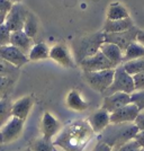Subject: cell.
Wrapping results in <instances>:
<instances>
[{
    "label": "cell",
    "mask_w": 144,
    "mask_h": 151,
    "mask_svg": "<svg viewBox=\"0 0 144 151\" xmlns=\"http://www.w3.org/2000/svg\"><path fill=\"white\" fill-rule=\"evenodd\" d=\"M133 140L140 145L141 149H144V131H138V134L135 135V138Z\"/></svg>",
    "instance_id": "8d00e7d4"
},
{
    "label": "cell",
    "mask_w": 144,
    "mask_h": 151,
    "mask_svg": "<svg viewBox=\"0 0 144 151\" xmlns=\"http://www.w3.org/2000/svg\"><path fill=\"white\" fill-rule=\"evenodd\" d=\"M140 150H141L140 145H138L134 140H132L130 142L125 143L124 145L119 147L118 149H115V150H113V151H140Z\"/></svg>",
    "instance_id": "1f68e13d"
},
{
    "label": "cell",
    "mask_w": 144,
    "mask_h": 151,
    "mask_svg": "<svg viewBox=\"0 0 144 151\" xmlns=\"http://www.w3.org/2000/svg\"><path fill=\"white\" fill-rule=\"evenodd\" d=\"M65 105L69 109L75 112H85L89 108V103L77 89H72L68 93L65 97Z\"/></svg>",
    "instance_id": "e0dca14e"
},
{
    "label": "cell",
    "mask_w": 144,
    "mask_h": 151,
    "mask_svg": "<svg viewBox=\"0 0 144 151\" xmlns=\"http://www.w3.org/2000/svg\"><path fill=\"white\" fill-rule=\"evenodd\" d=\"M131 103L135 104L140 112L144 111V89L143 90H136L131 94Z\"/></svg>",
    "instance_id": "f546056e"
},
{
    "label": "cell",
    "mask_w": 144,
    "mask_h": 151,
    "mask_svg": "<svg viewBox=\"0 0 144 151\" xmlns=\"http://www.w3.org/2000/svg\"><path fill=\"white\" fill-rule=\"evenodd\" d=\"M136 42L144 46V31H140L138 29V35H136Z\"/></svg>",
    "instance_id": "74e56055"
},
{
    "label": "cell",
    "mask_w": 144,
    "mask_h": 151,
    "mask_svg": "<svg viewBox=\"0 0 144 151\" xmlns=\"http://www.w3.org/2000/svg\"><path fill=\"white\" fill-rule=\"evenodd\" d=\"M78 65L81 68L82 72H96L101 70L115 69V67L107 60V58L100 51L91 57L83 59Z\"/></svg>",
    "instance_id": "30bf717a"
},
{
    "label": "cell",
    "mask_w": 144,
    "mask_h": 151,
    "mask_svg": "<svg viewBox=\"0 0 144 151\" xmlns=\"http://www.w3.org/2000/svg\"><path fill=\"white\" fill-rule=\"evenodd\" d=\"M143 112H144V111H143Z\"/></svg>",
    "instance_id": "ee69618b"
},
{
    "label": "cell",
    "mask_w": 144,
    "mask_h": 151,
    "mask_svg": "<svg viewBox=\"0 0 144 151\" xmlns=\"http://www.w3.org/2000/svg\"><path fill=\"white\" fill-rule=\"evenodd\" d=\"M101 53L107 58V60L113 64L114 67H118L123 64V51L119 49L117 45L104 42L99 49Z\"/></svg>",
    "instance_id": "ac0fdd59"
},
{
    "label": "cell",
    "mask_w": 144,
    "mask_h": 151,
    "mask_svg": "<svg viewBox=\"0 0 144 151\" xmlns=\"http://www.w3.org/2000/svg\"><path fill=\"white\" fill-rule=\"evenodd\" d=\"M0 145H2V140H1V134H0Z\"/></svg>",
    "instance_id": "b9f144b4"
},
{
    "label": "cell",
    "mask_w": 144,
    "mask_h": 151,
    "mask_svg": "<svg viewBox=\"0 0 144 151\" xmlns=\"http://www.w3.org/2000/svg\"><path fill=\"white\" fill-rule=\"evenodd\" d=\"M138 29L134 26L133 28L122 33H104V41L107 43L117 45L120 50L124 51L127 49V46L132 44L133 42H136V35Z\"/></svg>",
    "instance_id": "9c48e42d"
},
{
    "label": "cell",
    "mask_w": 144,
    "mask_h": 151,
    "mask_svg": "<svg viewBox=\"0 0 144 151\" xmlns=\"http://www.w3.org/2000/svg\"><path fill=\"white\" fill-rule=\"evenodd\" d=\"M134 124L138 126V131H144V112H141L138 114Z\"/></svg>",
    "instance_id": "d590c367"
},
{
    "label": "cell",
    "mask_w": 144,
    "mask_h": 151,
    "mask_svg": "<svg viewBox=\"0 0 144 151\" xmlns=\"http://www.w3.org/2000/svg\"><path fill=\"white\" fill-rule=\"evenodd\" d=\"M10 45L17 47L19 51L27 55L34 45V41L33 38L27 36L24 31H17L13 32L10 35Z\"/></svg>",
    "instance_id": "d6986e66"
},
{
    "label": "cell",
    "mask_w": 144,
    "mask_h": 151,
    "mask_svg": "<svg viewBox=\"0 0 144 151\" xmlns=\"http://www.w3.org/2000/svg\"><path fill=\"white\" fill-rule=\"evenodd\" d=\"M104 32H97L82 37L75 38L72 42V55L75 58L77 65L83 59L89 58L99 52L101 44L104 43Z\"/></svg>",
    "instance_id": "3957f363"
},
{
    "label": "cell",
    "mask_w": 144,
    "mask_h": 151,
    "mask_svg": "<svg viewBox=\"0 0 144 151\" xmlns=\"http://www.w3.org/2000/svg\"><path fill=\"white\" fill-rule=\"evenodd\" d=\"M114 73H115V69H107L96 71V72H82V77L85 81L95 91L104 94L113 82Z\"/></svg>",
    "instance_id": "5b68a950"
},
{
    "label": "cell",
    "mask_w": 144,
    "mask_h": 151,
    "mask_svg": "<svg viewBox=\"0 0 144 151\" xmlns=\"http://www.w3.org/2000/svg\"><path fill=\"white\" fill-rule=\"evenodd\" d=\"M5 18H6V14H1V13H0V25L5 24Z\"/></svg>",
    "instance_id": "f35d334b"
},
{
    "label": "cell",
    "mask_w": 144,
    "mask_h": 151,
    "mask_svg": "<svg viewBox=\"0 0 144 151\" xmlns=\"http://www.w3.org/2000/svg\"><path fill=\"white\" fill-rule=\"evenodd\" d=\"M0 77H9L17 80L19 77V69L0 59Z\"/></svg>",
    "instance_id": "f1b7e54d"
},
{
    "label": "cell",
    "mask_w": 144,
    "mask_h": 151,
    "mask_svg": "<svg viewBox=\"0 0 144 151\" xmlns=\"http://www.w3.org/2000/svg\"><path fill=\"white\" fill-rule=\"evenodd\" d=\"M16 79L9 77H0V99L10 97V93L13 91Z\"/></svg>",
    "instance_id": "83f0119b"
},
{
    "label": "cell",
    "mask_w": 144,
    "mask_h": 151,
    "mask_svg": "<svg viewBox=\"0 0 144 151\" xmlns=\"http://www.w3.org/2000/svg\"><path fill=\"white\" fill-rule=\"evenodd\" d=\"M62 124L55 116H53L50 112H45L41 120V132L42 137L46 140L53 141L55 137L62 130Z\"/></svg>",
    "instance_id": "7c38bea8"
},
{
    "label": "cell",
    "mask_w": 144,
    "mask_h": 151,
    "mask_svg": "<svg viewBox=\"0 0 144 151\" xmlns=\"http://www.w3.org/2000/svg\"><path fill=\"white\" fill-rule=\"evenodd\" d=\"M24 123L25 121L11 116V119L0 129L2 145H9V143L15 142L16 140H18L20 135L23 134Z\"/></svg>",
    "instance_id": "52a82bcc"
},
{
    "label": "cell",
    "mask_w": 144,
    "mask_h": 151,
    "mask_svg": "<svg viewBox=\"0 0 144 151\" xmlns=\"http://www.w3.org/2000/svg\"><path fill=\"white\" fill-rule=\"evenodd\" d=\"M138 129L134 123L109 124L101 133L98 134V141L108 145L113 150L132 141L138 134Z\"/></svg>",
    "instance_id": "7a4b0ae2"
},
{
    "label": "cell",
    "mask_w": 144,
    "mask_h": 151,
    "mask_svg": "<svg viewBox=\"0 0 144 151\" xmlns=\"http://www.w3.org/2000/svg\"><path fill=\"white\" fill-rule=\"evenodd\" d=\"M0 59L14 65L17 69L25 65L27 62H29L26 54H24L21 51H19L17 47L10 44L0 46Z\"/></svg>",
    "instance_id": "8fae6325"
},
{
    "label": "cell",
    "mask_w": 144,
    "mask_h": 151,
    "mask_svg": "<svg viewBox=\"0 0 144 151\" xmlns=\"http://www.w3.org/2000/svg\"><path fill=\"white\" fill-rule=\"evenodd\" d=\"M130 17L131 16H130L128 10L126 9V7L118 1L112 2L107 8L106 20H119V19L130 18Z\"/></svg>",
    "instance_id": "44dd1931"
},
{
    "label": "cell",
    "mask_w": 144,
    "mask_h": 151,
    "mask_svg": "<svg viewBox=\"0 0 144 151\" xmlns=\"http://www.w3.org/2000/svg\"><path fill=\"white\" fill-rule=\"evenodd\" d=\"M54 151H62V150H61V149H59V148H57V147H55V148H54Z\"/></svg>",
    "instance_id": "ab89813d"
},
{
    "label": "cell",
    "mask_w": 144,
    "mask_h": 151,
    "mask_svg": "<svg viewBox=\"0 0 144 151\" xmlns=\"http://www.w3.org/2000/svg\"><path fill=\"white\" fill-rule=\"evenodd\" d=\"M131 104V95L125 93H115V94L104 96L101 108H104L109 114L114 113L122 107Z\"/></svg>",
    "instance_id": "5bb4252c"
},
{
    "label": "cell",
    "mask_w": 144,
    "mask_h": 151,
    "mask_svg": "<svg viewBox=\"0 0 144 151\" xmlns=\"http://www.w3.org/2000/svg\"><path fill=\"white\" fill-rule=\"evenodd\" d=\"M134 27V23L132 18L126 19H119V20H106L104 27H102V32L104 33H122V32H126Z\"/></svg>",
    "instance_id": "ffe728a7"
},
{
    "label": "cell",
    "mask_w": 144,
    "mask_h": 151,
    "mask_svg": "<svg viewBox=\"0 0 144 151\" xmlns=\"http://www.w3.org/2000/svg\"><path fill=\"white\" fill-rule=\"evenodd\" d=\"M94 135L87 120H75L63 126L53 143L62 151H83Z\"/></svg>",
    "instance_id": "6da1fadb"
},
{
    "label": "cell",
    "mask_w": 144,
    "mask_h": 151,
    "mask_svg": "<svg viewBox=\"0 0 144 151\" xmlns=\"http://www.w3.org/2000/svg\"><path fill=\"white\" fill-rule=\"evenodd\" d=\"M28 148L32 151H54L55 147H54L53 141L46 140L42 137V138L33 140L28 145Z\"/></svg>",
    "instance_id": "4316f807"
},
{
    "label": "cell",
    "mask_w": 144,
    "mask_h": 151,
    "mask_svg": "<svg viewBox=\"0 0 144 151\" xmlns=\"http://www.w3.org/2000/svg\"><path fill=\"white\" fill-rule=\"evenodd\" d=\"M141 113L135 104H128L126 106L119 108L110 114V123L120 124V123H134L138 115Z\"/></svg>",
    "instance_id": "4fadbf2b"
},
{
    "label": "cell",
    "mask_w": 144,
    "mask_h": 151,
    "mask_svg": "<svg viewBox=\"0 0 144 151\" xmlns=\"http://www.w3.org/2000/svg\"><path fill=\"white\" fill-rule=\"evenodd\" d=\"M34 104H35V101H34L33 96L31 95L23 96L21 98L17 99L16 101H13L11 116L17 117L19 120L26 121L34 107Z\"/></svg>",
    "instance_id": "9a60e30c"
},
{
    "label": "cell",
    "mask_w": 144,
    "mask_h": 151,
    "mask_svg": "<svg viewBox=\"0 0 144 151\" xmlns=\"http://www.w3.org/2000/svg\"><path fill=\"white\" fill-rule=\"evenodd\" d=\"M141 58H144V46L138 42H133L123 53V63Z\"/></svg>",
    "instance_id": "603a6c76"
},
{
    "label": "cell",
    "mask_w": 144,
    "mask_h": 151,
    "mask_svg": "<svg viewBox=\"0 0 144 151\" xmlns=\"http://www.w3.org/2000/svg\"><path fill=\"white\" fill-rule=\"evenodd\" d=\"M87 122L92 132L95 134H99L110 124V114L104 108H99L88 116Z\"/></svg>",
    "instance_id": "2e32d148"
},
{
    "label": "cell",
    "mask_w": 144,
    "mask_h": 151,
    "mask_svg": "<svg viewBox=\"0 0 144 151\" xmlns=\"http://www.w3.org/2000/svg\"><path fill=\"white\" fill-rule=\"evenodd\" d=\"M91 151H113V149L108 145H106V143L98 141V142L95 145L94 148L91 149Z\"/></svg>",
    "instance_id": "e575fe53"
},
{
    "label": "cell",
    "mask_w": 144,
    "mask_h": 151,
    "mask_svg": "<svg viewBox=\"0 0 144 151\" xmlns=\"http://www.w3.org/2000/svg\"><path fill=\"white\" fill-rule=\"evenodd\" d=\"M135 91V86H134V80L131 75H128L120 64L115 68V73H114V79L109 88L104 93V96L115 94V93H125V94L131 95Z\"/></svg>",
    "instance_id": "277c9868"
},
{
    "label": "cell",
    "mask_w": 144,
    "mask_h": 151,
    "mask_svg": "<svg viewBox=\"0 0 144 151\" xmlns=\"http://www.w3.org/2000/svg\"><path fill=\"white\" fill-rule=\"evenodd\" d=\"M28 14H29V10L21 2L16 1V2H14L9 13L6 15L5 25L11 33L17 31H23V27H24V24H25Z\"/></svg>",
    "instance_id": "8992f818"
},
{
    "label": "cell",
    "mask_w": 144,
    "mask_h": 151,
    "mask_svg": "<svg viewBox=\"0 0 144 151\" xmlns=\"http://www.w3.org/2000/svg\"><path fill=\"white\" fill-rule=\"evenodd\" d=\"M14 5L13 0H0V13L8 14Z\"/></svg>",
    "instance_id": "836d02e7"
},
{
    "label": "cell",
    "mask_w": 144,
    "mask_h": 151,
    "mask_svg": "<svg viewBox=\"0 0 144 151\" xmlns=\"http://www.w3.org/2000/svg\"><path fill=\"white\" fill-rule=\"evenodd\" d=\"M11 107L13 101L10 97L0 99V129L11 119Z\"/></svg>",
    "instance_id": "cb8c5ba5"
},
{
    "label": "cell",
    "mask_w": 144,
    "mask_h": 151,
    "mask_svg": "<svg viewBox=\"0 0 144 151\" xmlns=\"http://www.w3.org/2000/svg\"><path fill=\"white\" fill-rule=\"evenodd\" d=\"M23 151H32L31 149H29V148H26L25 150H23Z\"/></svg>",
    "instance_id": "60d3db41"
},
{
    "label": "cell",
    "mask_w": 144,
    "mask_h": 151,
    "mask_svg": "<svg viewBox=\"0 0 144 151\" xmlns=\"http://www.w3.org/2000/svg\"><path fill=\"white\" fill-rule=\"evenodd\" d=\"M10 35H11V32L7 28L5 24L0 25V46L10 44Z\"/></svg>",
    "instance_id": "4dcf8cb0"
},
{
    "label": "cell",
    "mask_w": 144,
    "mask_h": 151,
    "mask_svg": "<svg viewBox=\"0 0 144 151\" xmlns=\"http://www.w3.org/2000/svg\"><path fill=\"white\" fill-rule=\"evenodd\" d=\"M140 151H144V149H141V150H140Z\"/></svg>",
    "instance_id": "7bdbcfd3"
},
{
    "label": "cell",
    "mask_w": 144,
    "mask_h": 151,
    "mask_svg": "<svg viewBox=\"0 0 144 151\" xmlns=\"http://www.w3.org/2000/svg\"><path fill=\"white\" fill-rule=\"evenodd\" d=\"M23 31L25 32V34L27 36H29L31 38H34L38 33V20L36 18V16L34 14H32L29 12L26 22L23 27Z\"/></svg>",
    "instance_id": "d4e9b609"
},
{
    "label": "cell",
    "mask_w": 144,
    "mask_h": 151,
    "mask_svg": "<svg viewBox=\"0 0 144 151\" xmlns=\"http://www.w3.org/2000/svg\"><path fill=\"white\" fill-rule=\"evenodd\" d=\"M50 59H52L54 62H57L63 68L71 69L77 67L72 52L63 43H57L50 47Z\"/></svg>",
    "instance_id": "ba28073f"
},
{
    "label": "cell",
    "mask_w": 144,
    "mask_h": 151,
    "mask_svg": "<svg viewBox=\"0 0 144 151\" xmlns=\"http://www.w3.org/2000/svg\"><path fill=\"white\" fill-rule=\"evenodd\" d=\"M134 80V86H135V91L136 90H143L144 89V71L138 73V75L133 76Z\"/></svg>",
    "instance_id": "d6a6232c"
},
{
    "label": "cell",
    "mask_w": 144,
    "mask_h": 151,
    "mask_svg": "<svg viewBox=\"0 0 144 151\" xmlns=\"http://www.w3.org/2000/svg\"><path fill=\"white\" fill-rule=\"evenodd\" d=\"M28 61H42L50 58V47L44 42H39L33 45L27 54Z\"/></svg>",
    "instance_id": "7402d4cb"
},
{
    "label": "cell",
    "mask_w": 144,
    "mask_h": 151,
    "mask_svg": "<svg viewBox=\"0 0 144 151\" xmlns=\"http://www.w3.org/2000/svg\"><path fill=\"white\" fill-rule=\"evenodd\" d=\"M122 65L125 69L126 72L133 77V76L138 75V73H141V72L144 71V58L127 61V62L123 63Z\"/></svg>",
    "instance_id": "484cf974"
}]
</instances>
